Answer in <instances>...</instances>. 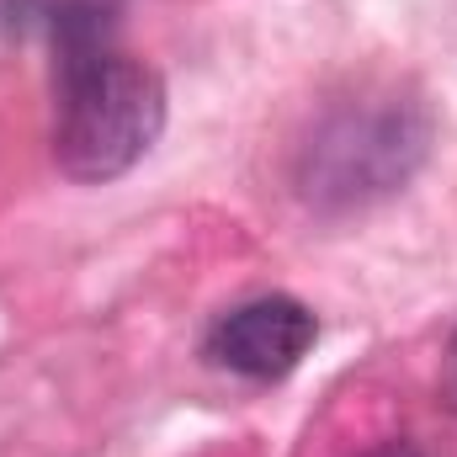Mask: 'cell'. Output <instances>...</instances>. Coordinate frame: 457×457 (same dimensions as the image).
Listing matches in <instances>:
<instances>
[{
	"instance_id": "obj_1",
	"label": "cell",
	"mask_w": 457,
	"mask_h": 457,
	"mask_svg": "<svg viewBox=\"0 0 457 457\" xmlns=\"http://www.w3.org/2000/svg\"><path fill=\"white\" fill-rule=\"evenodd\" d=\"M54 160L70 181H112L133 170L160 128H165V86L149 64L112 48L96 5H64L54 16Z\"/></svg>"
},
{
	"instance_id": "obj_2",
	"label": "cell",
	"mask_w": 457,
	"mask_h": 457,
	"mask_svg": "<svg viewBox=\"0 0 457 457\" xmlns=\"http://www.w3.org/2000/svg\"><path fill=\"white\" fill-rule=\"evenodd\" d=\"M426 144H431V117L415 102L399 96L351 102L309 133L298 160V192L314 208H361L404 187L426 160Z\"/></svg>"
},
{
	"instance_id": "obj_3",
	"label": "cell",
	"mask_w": 457,
	"mask_h": 457,
	"mask_svg": "<svg viewBox=\"0 0 457 457\" xmlns=\"http://www.w3.org/2000/svg\"><path fill=\"white\" fill-rule=\"evenodd\" d=\"M314 336H320V325H314L309 303H298L287 293H266V298H250V303L219 314L203 341V356L250 383H277L309 356Z\"/></svg>"
},
{
	"instance_id": "obj_4",
	"label": "cell",
	"mask_w": 457,
	"mask_h": 457,
	"mask_svg": "<svg viewBox=\"0 0 457 457\" xmlns=\"http://www.w3.org/2000/svg\"><path fill=\"white\" fill-rule=\"evenodd\" d=\"M442 404L457 415V330L447 341V356H442Z\"/></svg>"
},
{
	"instance_id": "obj_5",
	"label": "cell",
	"mask_w": 457,
	"mask_h": 457,
	"mask_svg": "<svg viewBox=\"0 0 457 457\" xmlns=\"http://www.w3.org/2000/svg\"><path fill=\"white\" fill-rule=\"evenodd\" d=\"M356 457H420V447H410V442H383V447H372V453H356Z\"/></svg>"
}]
</instances>
